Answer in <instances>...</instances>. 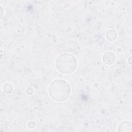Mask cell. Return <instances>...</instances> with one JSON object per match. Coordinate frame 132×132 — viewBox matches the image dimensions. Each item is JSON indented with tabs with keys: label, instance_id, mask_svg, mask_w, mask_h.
I'll use <instances>...</instances> for the list:
<instances>
[{
	"label": "cell",
	"instance_id": "6da1fadb",
	"mask_svg": "<svg viewBox=\"0 0 132 132\" xmlns=\"http://www.w3.org/2000/svg\"><path fill=\"white\" fill-rule=\"evenodd\" d=\"M48 92L52 100L58 102H62L70 97L71 90L68 82L62 79H56L51 83Z\"/></svg>",
	"mask_w": 132,
	"mask_h": 132
},
{
	"label": "cell",
	"instance_id": "7a4b0ae2",
	"mask_svg": "<svg viewBox=\"0 0 132 132\" xmlns=\"http://www.w3.org/2000/svg\"><path fill=\"white\" fill-rule=\"evenodd\" d=\"M55 64L59 72L63 74H69L76 69L77 60L73 55L69 53H63L57 58Z\"/></svg>",
	"mask_w": 132,
	"mask_h": 132
},
{
	"label": "cell",
	"instance_id": "3957f363",
	"mask_svg": "<svg viewBox=\"0 0 132 132\" xmlns=\"http://www.w3.org/2000/svg\"><path fill=\"white\" fill-rule=\"evenodd\" d=\"M116 60V56L113 53L108 52L104 53L103 55V62L108 65L113 64Z\"/></svg>",
	"mask_w": 132,
	"mask_h": 132
},
{
	"label": "cell",
	"instance_id": "277c9868",
	"mask_svg": "<svg viewBox=\"0 0 132 132\" xmlns=\"http://www.w3.org/2000/svg\"><path fill=\"white\" fill-rule=\"evenodd\" d=\"M106 37L109 41H112L116 39L117 37V31L113 29H109L106 31Z\"/></svg>",
	"mask_w": 132,
	"mask_h": 132
},
{
	"label": "cell",
	"instance_id": "5b68a950",
	"mask_svg": "<svg viewBox=\"0 0 132 132\" xmlns=\"http://www.w3.org/2000/svg\"><path fill=\"white\" fill-rule=\"evenodd\" d=\"M3 89L4 92L6 93H10L13 91V87L10 84H6L3 86Z\"/></svg>",
	"mask_w": 132,
	"mask_h": 132
}]
</instances>
